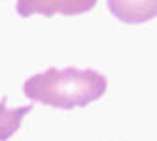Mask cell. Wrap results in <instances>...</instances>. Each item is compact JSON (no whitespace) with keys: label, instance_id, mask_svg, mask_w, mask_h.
<instances>
[{"label":"cell","instance_id":"3957f363","mask_svg":"<svg viewBox=\"0 0 157 141\" xmlns=\"http://www.w3.org/2000/svg\"><path fill=\"white\" fill-rule=\"evenodd\" d=\"M108 7L126 24H144L157 17V0H108Z\"/></svg>","mask_w":157,"mask_h":141},{"label":"cell","instance_id":"277c9868","mask_svg":"<svg viewBox=\"0 0 157 141\" xmlns=\"http://www.w3.org/2000/svg\"><path fill=\"white\" fill-rule=\"evenodd\" d=\"M31 112V105L18 106V108H7L6 99L0 101V141H7L22 125V119L26 114Z\"/></svg>","mask_w":157,"mask_h":141},{"label":"cell","instance_id":"7a4b0ae2","mask_svg":"<svg viewBox=\"0 0 157 141\" xmlns=\"http://www.w3.org/2000/svg\"><path fill=\"white\" fill-rule=\"evenodd\" d=\"M95 4L97 0H18L17 13L20 17H31V15L53 17L57 13L73 17L93 9Z\"/></svg>","mask_w":157,"mask_h":141},{"label":"cell","instance_id":"6da1fadb","mask_svg":"<svg viewBox=\"0 0 157 141\" xmlns=\"http://www.w3.org/2000/svg\"><path fill=\"white\" fill-rule=\"evenodd\" d=\"M108 81L102 73L90 68H49L24 83L28 99L60 110L86 106L106 94Z\"/></svg>","mask_w":157,"mask_h":141}]
</instances>
